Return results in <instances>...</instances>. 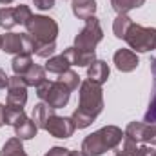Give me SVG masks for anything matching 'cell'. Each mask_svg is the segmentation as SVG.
I'll return each mask as SVG.
<instances>
[{"instance_id": "obj_24", "label": "cell", "mask_w": 156, "mask_h": 156, "mask_svg": "<svg viewBox=\"0 0 156 156\" xmlns=\"http://www.w3.org/2000/svg\"><path fill=\"white\" fill-rule=\"evenodd\" d=\"M131 18L127 16V15H118V18L115 20V26H113V29H115V35H116L118 38H123L125 37V33L129 31V27H131Z\"/></svg>"}, {"instance_id": "obj_26", "label": "cell", "mask_w": 156, "mask_h": 156, "mask_svg": "<svg viewBox=\"0 0 156 156\" xmlns=\"http://www.w3.org/2000/svg\"><path fill=\"white\" fill-rule=\"evenodd\" d=\"M58 80H60L62 83H66L71 91H73V89H76L78 83H80V76H78L75 71H69V69H67V71H64V73L60 75V78H58Z\"/></svg>"}, {"instance_id": "obj_1", "label": "cell", "mask_w": 156, "mask_h": 156, "mask_svg": "<svg viewBox=\"0 0 156 156\" xmlns=\"http://www.w3.org/2000/svg\"><path fill=\"white\" fill-rule=\"evenodd\" d=\"M104 109V98L102 89L98 83L85 80L80 85V104L78 109L73 113V122L76 129H85L91 125V122L98 116Z\"/></svg>"}, {"instance_id": "obj_27", "label": "cell", "mask_w": 156, "mask_h": 156, "mask_svg": "<svg viewBox=\"0 0 156 156\" xmlns=\"http://www.w3.org/2000/svg\"><path fill=\"white\" fill-rule=\"evenodd\" d=\"M55 51H56L55 42H51V44H35V53H37L38 56H42V58L51 56Z\"/></svg>"}, {"instance_id": "obj_32", "label": "cell", "mask_w": 156, "mask_h": 156, "mask_svg": "<svg viewBox=\"0 0 156 156\" xmlns=\"http://www.w3.org/2000/svg\"><path fill=\"white\" fill-rule=\"evenodd\" d=\"M2 111H4V105H0V125H4V118H2Z\"/></svg>"}, {"instance_id": "obj_12", "label": "cell", "mask_w": 156, "mask_h": 156, "mask_svg": "<svg viewBox=\"0 0 156 156\" xmlns=\"http://www.w3.org/2000/svg\"><path fill=\"white\" fill-rule=\"evenodd\" d=\"M115 64H116V67L120 71L129 73V71L136 69V66H138V56H136L133 51H129V49H120V51L115 53Z\"/></svg>"}, {"instance_id": "obj_33", "label": "cell", "mask_w": 156, "mask_h": 156, "mask_svg": "<svg viewBox=\"0 0 156 156\" xmlns=\"http://www.w3.org/2000/svg\"><path fill=\"white\" fill-rule=\"evenodd\" d=\"M13 0H0V4H11Z\"/></svg>"}, {"instance_id": "obj_31", "label": "cell", "mask_w": 156, "mask_h": 156, "mask_svg": "<svg viewBox=\"0 0 156 156\" xmlns=\"http://www.w3.org/2000/svg\"><path fill=\"white\" fill-rule=\"evenodd\" d=\"M69 156H87L83 151H73V153H69Z\"/></svg>"}, {"instance_id": "obj_21", "label": "cell", "mask_w": 156, "mask_h": 156, "mask_svg": "<svg viewBox=\"0 0 156 156\" xmlns=\"http://www.w3.org/2000/svg\"><path fill=\"white\" fill-rule=\"evenodd\" d=\"M144 2L145 0H111V5L118 15H127L131 9L144 5Z\"/></svg>"}, {"instance_id": "obj_30", "label": "cell", "mask_w": 156, "mask_h": 156, "mask_svg": "<svg viewBox=\"0 0 156 156\" xmlns=\"http://www.w3.org/2000/svg\"><path fill=\"white\" fill-rule=\"evenodd\" d=\"M7 83H9V78H7V75H5V71L0 69V89L7 87Z\"/></svg>"}, {"instance_id": "obj_3", "label": "cell", "mask_w": 156, "mask_h": 156, "mask_svg": "<svg viewBox=\"0 0 156 156\" xmlns=\"http://www.w3.org/2000/svg\"><path fill=\"white\" fill-rule=\"evenodd\" d=\"M37 94H38V98L42 102H45L47 105H51L53 109H60V107H64L67 102H69V94H71V89L66 85V83H62L60 80H56V82H44V83H40L38 87H37Z\"/></svg>"}, {"instance_id": "obj_2", "label": "cell", "mask_w": 156, "mask_h": 156, "mask_svg": "<svg viewBox=\"0 0 156 156\" xmlns=\"http://www.w3.org/2000/svg\"><path fill=\"white\" fill-rule=\"evenodd\" d=\"M125 134L115 127V125H109V127H104L93 134H89L83 144H82V151L87 156H100L104 154L107 149H115L118 147V144L122 142Z\"/></svg>"}, {"instance_id": "obj_18", "label": "cell", "mask_w": 156, "mask_h": 156, "mask_svg": "<svg viewBox=\"0 0 156 156\" xmlns=\"http://www.w3.org/2000/svg\"><path fill=\"white\" fill-rule=\"evenodd\" d=\"M22 80L26 82V85H33V87H38L40 83L45 82V69L40 67V66H31L29 71L26 75H22Z\"/></svg>"}, {"instance_id": "obj_19", "label": "cell", "mask_w": 156, "mask_h": 156, "mask_svg": "<svg viewBox=\"0 0 156 156\" xmlns=\"http://www.w3.org/2000/svg\"><path fill=\"white\" fill-rule=\"evenodd\" d=\"M71 66V62L67 60V56L62 53L60 56H55V58H49V62L45 64V71L49 73H55V75H62L64 71H67Z\"/></svg>"}, {"instance_id": "obj_10", "label": "cell", "mask_w": 156, "mask_h": 156, "mask_svg": "<svg viewBox=\"0 0 156 156\" xmlns=\"http://www.w3.org/2000/svg\"><path fill=\"white\" fill-rule=\"evenodd\" d=\"M44 129L47 133H51L53 136H56V138H69L75 133L76 127H75L73 118H60L56 115H51Z\"/></svg>"}, {"instance_id": "obj_20", "label": "cell", "mask_w": 156, "mask_h": 156, "mask_svg": "<svg viewBox=\"0 0 156 156\" xmlns=\"http://www.w3.org/2000/svg\"><path fill=\"white\" fill-rule=\"evenodd\" d=\"M16 24H18L16 7H2V9H0V27L11 29V27L16 26Z\"/></svg>"}, {"instance_id": "obj_8", "label": "cell", "mask_w": 156, "mask_h": 156, "mask_svg": "<svg viewBox=\"0 0 156 156\" xmlns=\"http://www.w3.org/2000/svg\"><path fill=\"white\" fill-rule=\"evenodd\" d=\"M7 105L15 107V109H24V104L27 100V85L22 80V76L15 75L13 78H9L7 83Z\"/></svg>"}, {"instance_id": "obj_28", "label": "cell", "mask_w": 156, "mask_h": 156, "mask_svg": "<svg viewBox=\"0 0 156 156\" xmlns=\"http://www.w3.org/2000/svg\"><path fill=\"white\" fill-rule=\"evenodd\" d=\"M35 2V5L42 9V11H45V9H51L53 5H55V0H33Z\"/></svg>"}, {"instance_id": "obj_9", "label": "cell", "mask_w": 156, "mask_h": 156, "mask_svg": "<svg viewBox=\"0 0 156 156\" xmlns=\"http://www.w3.org/2000/svg\"><path fill=\"white\" fill-rule=\"evenodd\" d=\"M125 136L138 144H156V123H138L133 122L127 125Z\"/></svg>"}, {"instance_id": "obj_22", "label": "cell", "mask_w": 156, "mask_h": 156, "mask_svg": "<svg viewBox=\"0 0 156 156\" xmlns=\"http://www.w3.org/2000/svg\"><path fill=\"white\" fill-rule=\"evenodd\" d=\"M31 66H33V62H31V56H29V55H16V56L13 58V71H15V75H18V76L26 75Z\"/></svg>"}, {"instance_id": "obj_16", "label": "cell", "mask_w": 156, "mask_h": 156, "mask_svg": "<svg viewBox=\"0 0 156 156\" xmlns=\"http://www.w3.org/2000/svg\"><path fill=\"white\" fill-rule=\"evenodd\" d=\"M96 11V2L94 0H73V13L78 18H91Z\"/></svg>"}, {"instance_id": "obj_17", "label": "cell", "mask_w": 156, "mask_h": 156, "mask_svg": "<svg viewBox=\"0 0 156 156\" xmlns=\"http://www.w3.org/2000/svg\"><path fill=\"white\" fill-rule=\"evenodd\" d=\"M51 115H55V109H53L51 105H47L45 102L37 104L35 109H33V120H35V123L38 125L40 129L45 127V123H47V120H49Z\"/></svg>"}, {"instance_id": "obj_11", "label": "cell", "mask_w": 156, "mask_h": 156, "mask_svg": "<svg viewBox=\"0 0 156 156\" xmlns=\"http://www.w3.org/2000/svg\"><path fill=\"white\" fill-rule=\"evenodd\" d=\"M64 55L67 56V60L71 62V66H91L94 62V51H85V49H78V47H69L64 51Z\"/></svg>"}, {"instance_id": "obj_7", "label": "cell", "mask_w": 156, "mask_h": 156, "mask_svg": "<svg viewBox=\"0 0 156 156\" xmlns=\"http://www.w3.org/2000/svg\"><path fill=\"white\" fill-rule=\"evenodd\" d=\"M5 53H20V55H29L31 51H35V38L26 33V35H18V33H9L2 37V45H0Z\"/></svg>"}, {"instance_id": "obj_14", "label": "cell", "mask_w": 156, "mask_h": 156, "mask_svg": "<svg viewBox=\"0 0 156 156\" xmlns=\"http://www.w3.org/2000/svg\"><path fill=\"white\" fill-rule=\"evenodd\" d=\"M87 76H89L91 82L102 85V83L109 78V66H107L105 62H102V60H94V62L89 66V69H87Z\"/></svg>"}, {"instance_id": "obj_25", "label": "cell", "mask_w": 156, "mask_h": 156, "mask_svg": "<svg viewBox=\"0 0 156 156\" xmlns=\"http://www.w3.org/2000/svg\"><path fill=\"white\" fill-rule=\"evenodd\" d=\"M154 76V83H153V94H151V102H149V109H147V113H145V116H144V122L145 123H156V75Z\"/></svg>"}, {"instance_id": "obj_4", "label": "cell", "mask_w": 156, "mask_h": 156, "mask_svg": "<svg viewBox=\"0 0 156 156\" xmlns=\"http://www.w3.org/2000/svg\"><path fill=\"white\" fill-rule=\"evenodd\" d=\"M123 40L131 45V49H134L138 53H147V51L156 49V29L131 24Z\"/></svg>"}, {"instance_id": "obj_15", "label": "cell", "mask_w": 156, "mask_h": 156, "mask_svg": "<svg viewBox=\"0 0 156 156\" xmlns=\"http://www.w3.org/2000/svg\"><path fill=\"white\" fill-rule=\"evenodd\" d=\"M149 154V149L145 145H140L138 142L131 140V138H123V147L116 151L115 156H147Z\"/></svg>"}, {"instance_id": "obj_35", "label": "cell", "mask_w": 156, "mask_h": 156, "mask_svg": "<svg viewBox=\"0 0 156 156\" xmlns=\"http://www.w3.org/2000/svg\"><path fill=\"white\" fill-rule=\"evenodd\" d=\"M0 45H2V37H0Z\"/></svg>"}, {"instance_id": "obj_29", "label": "cell", "mask_w": 156, "mask_h": 156, "mask_svg": "<svg viewBox=\"0 0 156 156\" xmlns=\"http://www.w3.org/2000/svg\"><path fill=\"white\" fill-rule=\"evenodd\" d=\"M45 156H69V149H64V147H53Z\"/></svg>"}, {"instance_id": "obj_5", "label": "cell", "mask_w": 156, "mask_h": 156, "mask_svg": "<svg viewBox=\"0 0 156 156\" xmlns=\"http://www.w3.org/2000/svg\"><path fill=\"white\" fill-rule=\"evenodd\" d=\"M26 29L35 38V44H51L58 35L56 22L47 16H31L26 22Z\"/></svg>"}, {"instance_id": "obj_23", "label": "cell", "mask_w": 156, "mask_h": 156, "mask_svg": "<svg viewBox=\"0 0 156 156\" xmlns=\"http://www.w3.org/2000/svg\"><path fill=\"white\" fill-rule=\"evenodd\" d=\"M0 156H27L24 153V147L20 144V138H11L4 147H2V153Z\"/></svg>"}, {"instance_id": "obj_34", "label": "cell", "mask_w": 156, "mask_h": 156, "mask_svg": "<svg viewBox=\"0 0 156 156\" xmlns=\"http://www.w3.org/2000/svg\"><path fill=\"white\" fill-rule=\"evenodd\" d=\"M147 156H156V151H149V154Z\"/></svg>"}, {"instance_id": "obj_6", "label": "cell", "mask_w": 156, "mask_h": 156, "mask_svg": "<svg viewBox=\"0 0 156 156\" xmlns=\"http://www.w3.org/2000/svg\"><path fill=\"white\" fill-rule=\"evenodd\" d=\"M102 37L104 35H102V27H100L98 18L91 16V18H87L85 27L80 31V35L75 38V47L85 49V51H94L96 44L102 40Z\"/></svg>"}, {"instance_id": "obj_13", "label": "cell", "mask_w": 156, "mask_h": 156, "mask_svg": "<svg viewBox=\"0 0 156 156\" xmlns=\"http://www.w3.org/2000/svg\"><path fill=\"white\" fill-rule=\"evenodd\" d=\"M13 127H15L16 138H20V140H29V138H33V136L37 134V131H38V125L35 123V120L26 118V115L20 118Z\"/></svg>"}]
</instances>
